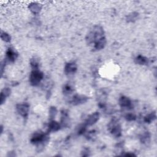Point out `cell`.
Returning a JSON list of instances; mask_svg holds the SVG:
<instances>
[{
    "label": "cell",
    "instance_id": "obj_16",
    "mask_svg": "<svg viewBox=\"0 0 157 157\" xmlns=\"http://www.w3.org/2000/svg\"><path fill=\"white\" fill-rule=\"evenodd\" d=\"M156 113L155 112H151L144 117V122L147 123H150L156 119Z\"/></svg>",
    "mask_w": 157,
    "mask_h": 157
},
{
    "label": "cell",
    "instance_id": "obj_20",
    "mask_svg": "<svg viewBox=\"0 0 157 157\" xmlns=\"http://www.w3.org/2000/svg\"><path fill=\"white\" fill-rule=\"evenodd\" d=\"M73 91V88L70 84H66L63 87V93L65 94H71Z\"/></svg>",
    "mask_w": 157,
    "mask_h": 157
},
{
    "label": "cell",
    "instance_id": "obj_10",
    "mask_svg": "<svg viewBox=\"0 0 157 157\" xmlns=\"http://www.w3.org/2000/svg\"><path fill=\"white\" fill-rule=\"evenodd\" d=\"M18 57V53L12 49L9 48L6 52V58L9 62H14Z\"/></svg>",
    "mask_w": 157,
    "mask_h": 157
},
{
    "label": "cell",
    "instance_id": "obj_7",
    "mask_svg": "<svg viewBox=\"0 0 157 157\" xmlns=\"http://www.w3.org/2000/svg\"><path fill=\"white\" fill-rule=\"evenodd\" d=\"M100 118V114L98 112H95L90 115L85 121V126H92L94 125Z\"/></svg>",
    "mask_w": 157,
    "mask_h": 157
},
{
    "label": "cell",
    "instance_id": "obj_19",
    "mask_svg": "<svg viewBox=\"0 0 157 157\" xmlns=\"http://www.w3.org/2000/svg\"><path fill=\"white\" fill-rule=\"evenodd\" d=\"M1 38L3 41H4L5 42H6V43H9L11 40V36L9 34H8L7 33H5L3 31H2Z\"/></svg>",
    "mask_w": 157,
    "mask_h": 157
},
{
    "label": "cell",
    "instance_id": "obj_23",
    "mask_svg": "<svg viewBox=\"0 0 157 157\" xmlns=\"http://www.w3.org/2000/svg\"><path fill=\"white\" fill-rule=\"evenodd\" d=\"M150 139V134L148 133H145L143 136H142V138H141V141L142 142L144 143H146L147 141H148V140Z\"/></svg>",
    "mask_w": 157,
    "mask_h": 157
},
{
    "label": "cell",
    "instance_id": "obj_13",
    "mask_svg": "<svg viewBox=\"0 0 157 157\" xmlns=\"http://www.w3.org/2000/svg\"><path fill=\"white\" fill-rule=\"evenodd\" d=\"M134 62L136 64L140 65H146L149 63V60L147 58L143 55H138L134 59Z\"/></svg>",
    "mask_w": 157,
    "mask_h": 157
},
{
    "label": "cell",
    "instance_id": "obj_11",
    "mask_svg": "<svg viewBox=\"0 0 157 157\" xmlns=\"http://www.w3.org/2000/svg\"><path fill=\"white\" fill-rule=\"evenodd\" d=\"M28 8L33 14H37L40 12L42 9V5L37 3H32L29 5Z\"/></svg>",
    "mask_w": 157,
    "mask_h": 157
},
{
    "label": "cell",
    "instance_id": "obj_3",
    "mask_svg": "<svg viewBox=\"0 0 157 157\" xmlns=\"http://www.w3.org/2000/svg\"><path fill=\"white\" fill-rule=\"evenodd\" d=\"M48 136L42 132L36 133L33 134L31 139V143L33 144H39L43 142H47Z\"/></svg>",
    "mask_w": 157,
    "mask_h": 157
},
{
    "label": "cell",
    "instance_id": "obj_5",
    "mask_svg": "<svg viewBox=\"0 0 157 157\" xmlns=\"http://www.w3.org/2000/svg\"><path fill=\"white\" fill-rule=\"evenodd\" d=\"M17 112L24 118H27L28 115L30 111V106L27 103L18 104L16 106Z\"/></svg>",
    "mask_w": 157,
    "mask_h": 157
},
{
    "label": "cell",
    "instance_id": "obj_17",
    "mask_svg": "<svg viewBox=\"0 0 157 157\" xmlns=\"http://www.w3.org/2000/svg\"><path fill=\"white\" fill-rule=\"evenodd\" d=\"M138 16H139V14L137 12H132L127 16V21L128 22H133L136 21Z\"/></svg>",
    "mask_w": 157,
    "mask_h": 157
},
{
    "label": "cell",
    "instance_id": "obj_4",
    "mask_svg": "<svg viewBox=\"0 0 157 157\" xmlns=\"http://www.w3.org/2000/svg\"><path fill=\"white\" fill-rule=\"evenodd\" d=\"M109 129L111 134L116 137H119L122 135L121 126L115 120H112V122L109 123Z\"/></svg>",
    "mask_w": 157,
    "mask_h": 157
},
{
    "label": "cell",
    "instance_id": "obj_12",
    "mask_svg": "<svg viewBox=\"0 0 157 157\" xmlns=\"http://www.w3.org/2000/svg\"><path fill=\"white\" fill-rule=\"evenodd\" d=\"M106 44V39L104 36L100 39L99 40H98L95 43V49L97 50H100L104 48Z\"/></svg>",
    "mask_w": 157,
    "mask_h": 157
},
{
    "label": "cell",
    "instance_id": "obj_15",
    "mask_svg": "<svg viewBox=\"0 0 157 157\" xmlns=\"http://www.w3.org/2000/svg\"><path fill=\"white\" fill-rule=\"evenodd\" d=\"M11 91L9 88H5L2 90L1 93V98H1V101H1V104H3L5 102L6 98L11 95Z\"/></svg>",
    "mask_w": 157,
    "mask_h": 157
},
{
    "label": "cell",
    "instance_id": "obj_8",
    "mask_svg": "<svg viewBox=\"0 0 157 157\" xmlns=\"http://www.w3.org/2000/svg\"><path fill=\"white\" fill-rule=\"evenodd\" d=\"M77 69V65L75 63H68L65 65V72L66 74H73Z\"/></svg>",
    "mask_w": 157,
    "mask_h": 157
},
{
    "label": "cell",
    "instance_id": "obj_1",
    "mask_svg": "<svg viewBox=\"0 0 157 157\" xmlns=\"http://www.w3.org/2000/svg\"><path fill=\"white\" fill-rule=\"evenodd\" d=\"M104 32L103 28L100 26H95L88 33L86 37V41L88 44L95 43L98 40L104 37Z\"/></svg>",
    "mask_w": 157,
    "mask_h": 157
},
{
    "label": "cell",
    "instance_id": "obj_22",
    "mask_svg": "<svg viewBox=\"0 0 157 157\" xmlns=\"http://www.w3.org/2000/svg\"><path fill=\"white\" fill-rule=\"evenodd\" d=\"M125 119L127 120L128 121H134L136 119V116L134 114H132V113H130V114H128L126 116H125Z\"/></svg>",
    "mask_w": 157,
    "mask_h": 157
},
{
    "label": "cell",
    "instance_id": "obj_14",
    "mask_svg": "<svg viewBox=\"0 0 157 157\" xmlns=\"http://www.w3.org/2000/svg\"><path fill=\"white\" fill-rule=\"evenodd\" d=\"M48 128H49V131H52V132H55V131H57L60 128V125L58 122L54 121V120H52L49 123V126H48Z\"/></svg>",
    "mask_w": 157,
    "mask_h": 157
},
{
    "label": "cell",
    "instance_id": "obj_6",
    "mask_svg": "<svg viewBox=\"0 0 157 157\" xmlns=\"http://www.w3.org/2000/svg\"><path fill=\"white\" fill-rule=\"evenodd\" d=\"M88 97L85 95H76L73 97L72 103L73 105H80L85 103L88 101Z\"/></svg>",
    "mask_w": 157,
    "mask_h": 157
},
{
    "label": "cell",
    "instance_id": "obj_9",
    "mask_svg": "<svg viewBox=\"0 0 157 157\" xmlns=\"http://www.w3.org/2000/svg\"><path fill=\"white\" fill-rule=\"evenodd\" d=\"M119 104L123 108H130L132 106L131 101L130 100V98L125 96H123L120 98Z\"/></svg>",
    "mask_w": 157,
    "mask_h": 157
},
{
    "label": "cell",
    "instance_id": "obj_21",
    "mask_svg": "<svg viewBox=\"0 0 157 157\" xmlns=\"http://www.w3.org/2000/svg\"><path fill=\"white\" fill-rule=\"evenodd\" d=\"M57 114V109L55 107H51L49 109V115H50V118L51 119H53V118H55V117L56 116Z\"/></svg>",
    "mask_w": 157,
    "mask_h": 157
},
{
    "label": "cell",
    "instance_id": "obj_2",
    "mask_svg": "<svg viewBox=\"0 0 157 157\" xmlns=\"http://www.w3.org/2000/svg\"><path fill=\"white\" fill-rule=\"evenodd\" d=\"M44 74L39 69L33 70L30 75V82L33 86H37L43 79Z\"/></svg>",
    "mask_w": 157,
    "mask_h": 157
},
{
    "label": "cell",
    "instance_id": "obj_18",
    "mask_svg": "<svg viewBox=\"0 0 157 157\" xmlns=\"http://www.w3.org/2000/svg\"><path fill=\"white\" fill-rule=\"evenodd\" d=\"M31 63V66L32 67V68L33 69V70H36L39 69V62L38 59L36 58H33L31 60L30 62Z\"/></svg>",
    "mask_w": 157,
    "mask_h": 157
}]
</instances>
